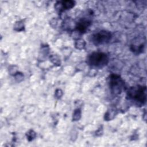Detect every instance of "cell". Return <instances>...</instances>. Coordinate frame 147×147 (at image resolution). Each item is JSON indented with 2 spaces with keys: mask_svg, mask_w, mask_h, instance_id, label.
<instances>
[{
  "mask_svg": "<svg viewBox=\"0 0 147 147\" xmlns=\"http://www.w3.org/2000/svg\"><path fill=\"white\" fill-rule=\"evenodd\" d=\"M109 62L107 55L103 52H92L87 58V63L91 66L102 68Z\"/></svg>",
  "mask_w": 147,
  "mask_h": 147,
  "instance_id": "cell-1",
  "label": "cell"
},
{
  "mask_svg": "<svg viewBox=\"0 0 147 147\" xmlns=\"http://www.w3.org/2000/svg\"><path fill=\"white\" fill-rule=\"evenodd\" d=\"M127 96L129 99L144 105L146 100V88L140 86L131 87L127 92Z\"/></svg>",
  "mask_w": 147,
  "mask_h": 147,
  "instance_id": "cell-2",
  "label": "cell"
},
{
  "mask_svg": "<svg viewBox=\"0 0 147 147\" xmlns=\"http://www.w3.org/2000/svg\"><path fill=\"white\" fill-rule=\"evenodd\" d=\"M124 81L117 75H111L109 78V86L110 90L114 94H119L124 87Z\"/></svg>",
  "mask_w": 147,
  "mask_h": 147,
  "instance_id": "cell-3",
  "label": "cell"
},
{
  "mask_svg": "<svg viewBox=\"0 0 147 147\" xmlns=\"http://www.w3.org/2000/svg\"><path fill=\"white\" fill-rule=\"evenodd\" d=\"M111 37V33L107 30H100L91 37L92 42L96 45L103 44L108 42Z\"/></svg>",
  "mask_w": 147,
  "mask_h": 147,
  "instance_id": "cell-4",
  "label": "cell"
},
{
  "mask_svg": "<svg viewBox=\"0 0 147 147\" xmlns=\"http://www.w3.org/2000/svg\"><path fill=\"white\" fill-rule=\"evenodd\" d=\"M91 25V21L88 20H86L85 18H83L81 20H80L76 26V29L78 32L81 33H84L87 28L90 26Z\"/></svg>",
  "mask_w": 147,
  "mask_h": 147,
  "instance_id": "cell-5",
  "label": "cell"
},
{
  "mask_svg": "<svg viewBox=\"0 0 147 147\" xmlns=\"http://www.w3.org/2000/svg\"><path fill=\"white\" fill-rule=\"evenodd\" d=\"M57 3L60 5V8L57 9L61 11L63 10H68L72 8L75 5V1H63L61 2H57Z\"/></svg>",
  "mask_w": 147,
  "mask_h": 147,
  "instance_id": "cell-6",
  "label": "cell"
},
{
  "mask_svg": "<svg viewBox=\"0 0 147 147\" xmlns=\"http://www.w3.org/2000/svg\"><path fill=\"white\" fill-rule=\"evenodd\" d=\"M75 45L76 48L80 50V49H83L85 47L86 42H85V41L83 39L79 38V39H78L76 41Z\"/></svg>",
  "mask_w": 147,
  "mask_h": 147,
  "instance_id": "cell-7",
  "label": "cell"
},
{
  "mask_svg": "<svg viewBox=\"0 0 147 147\" xmlns=\"http://www.w3.org/2000/svg\"><path fill=\"white\" fill-rule=\"evenodd\" d=\"M81 117V110L79 109H77L75 110L74 113H73V116H72V119L73 121H78L80 119Z\"/></svg>",
  "mask_w": 147,
  "mask_h": 147,
  "instance_id": "cell-8",
  "label": "cell"
},
{
  "mask_svg": "<svg viewBox=\"0 0 147 147\" xmlns=\"http://www.w3.org/2000/svg\"><path fill=\"white\" fill-rule=\"evenodd\" d=\"M26 136H27V138L28 140L30 141L32 140H33L36 136V133L32 130H30L26 134Z\"/></svg>",
  "mask_w": 147,
  "mask_h": 147,
  "instance_id": "cell-9",
  "label": "cell"
},
{
  "mask_svg": "<svg viewBox=\"0 0 147 147\" xmlns=\"http://www.w3.org/2000/svg\"><path fill=\"white\" fill-rule=\"evenodd\" d=\"M24 25L21 21H18L16 23L15 26H14V29L17 30V31H20L23 30L24 29Z\"/></svg>",
  "mask_w": 147,
  "mask_h": 147,
  "instance_id": "cell-10",
  "label": "cell"
},
{
  "mask_svg": "<svg viewBox=\"0 0 147 147\" xmlns=\"http://www.w3.org/2000/svg\"><path fill=\"white\" fill-rule=\"evenodd\" d=\"M50 59L55 64H59V65L60 64L59 58L57 56H56V55H52L50 57Z\"/></svg>",
  "mask_w": 147,
  "mask_h": 147,
  "instance_id": "cell-11",
  "label": "cell"
},
{
  "mask_svg": "<svg viewBox=\"0 0 147 147\" xmlns=\"http://www.w3.org/2000/svg\"><path fill=\"white\" fill-rule=\"evenodd\" d=\"M62 95H63V92H62V91L61 90L58 89V90H57L56 91V92H55V96H56V97L57 98H60L62 96Z\"/></svg>",
  "mask_w": 147,
  "mask_h": 147,
  "instance_id": "cell-12",
  "label": "cell"
}]
</instances>
